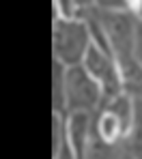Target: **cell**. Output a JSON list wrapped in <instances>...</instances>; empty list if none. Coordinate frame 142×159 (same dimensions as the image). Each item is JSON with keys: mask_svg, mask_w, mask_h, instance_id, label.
Listing matches in <instances>:
<instances>
[{"mask_svg": "<svg viewBox=\"0 0 142 159\" xmlns=\"http://www.w3.org/2000/svg\"><path fill=\"white\" fill-rule=\"evenodd\" d=\"M54 52L62 62L76 65L88 52V32L84 24L56 22L54 30Z\"/></svg>", "mask_w": 142, "mask_h": 159, "instance_id": "6da1fadb", "label": "cell"}, {"mask_svg": "<svg viewBox=\"0 0 142 159\" xmlns=\"http://www.w3.org/2000/svg\"><path fill=\"white\" fill-rule=\"evenodd\" d=\"M65 97L73 112H86L99 101V84L82 67H73L65 75Z\"/></svg>", "mask_w": 142, "mask_h": 159, "instance_id": "7a4b0ae2", "label": "cell"}, {"mask_svg": "<svg viewBox=\"0 0 142 159\" xmlns=\"http://www.w3.org/2000/svg\"><path fill=\"white\" fill-rule=\"evenodd\" d=\"M84 62H86L88 73H93L95 78L99 80L101 88L108 95H112V99H114L121 84H118V78H116V67L108 58V54L103 50H99V48H88V52L84 56Z\"/></svg>", "mask_w": 142, "mask_h": 159, "instance_id": "3957f363", "label": "cell"}, {"mask_svg": "<svg viewBox=\"0 0 142 159\" xmlns=\"http://www.w3.org/2000/svg\"><path fill=\"white\" fill-rule=\"evenodd\" d=\"M129 151L134 153L136 159H142V107H138V112L134 114V129H131Z\"/></svg>", "mask_w": 142, "mask_h": 159, "instance_id": "277c9868", "label": "cell"}, {"mask_svg": "<svg viewBox=\"0 0 142 159\" xmlns=\"http://www.w3.org/2000/svg\"><path fill=\"white\" fill-rule=\"evenodd\" d=\"M86 159H116V155L112 146H108V142L99 138V142L90 144V148L86 151Z\"/></svg>", "mask_w": 142, "mask_h": 159, "instance_id": "5b68a950", "label": "cell"}, {"mask_svg": "<svg viewBox=\"0 0 142 159\" xmlns=\"http://www.w3.org/2000/svg\"><path fill=\"white\" fill-rule=\"evenodd\" d=\"M56 159H71V144L62 142V146H58L56 151Z\"/></svg>", "mask_w": 142, "mask_h": 159, "instance_id": "8992f818", "label": "cell"}, {"mask_svg": "<svg viewBox=\"0 0 142 159\" xmlns=\"http://www.w3.org/2000/svg\"><path fill=\"white\" fill-rule=\"evenodd\" d=\"M103 9H118V7H123L125 4V0H97Z\"/></svg>", "mask_w": 142, "mask_h": 159, "instance_id": "52a82bcc", "label": "cell"}]
</instances>
